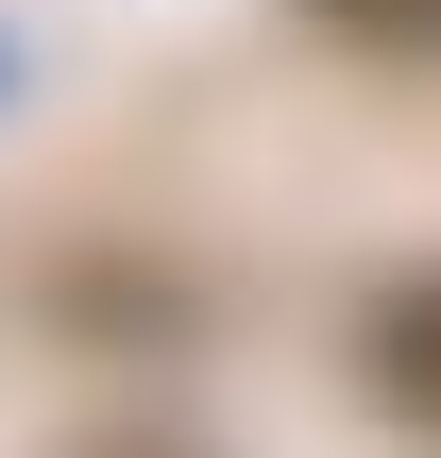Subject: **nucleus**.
I'll return each mask as SVG.
<instances>
[{
  "instance_id": "nucleus-1",
  "label": "nucleus",
  "mask_w": 441,
  "mask_h": 458,
  "mask_svg": "<svg viewBox=\"0 0 441 458\" xmlns=\"http://www.w3.org/2000/svg\"><path fill=\"white\" fill-rule=\"evenodd\" d=\"M323 34H357V51H441V0H306Z\"/></svg>"
}]
</instances>
